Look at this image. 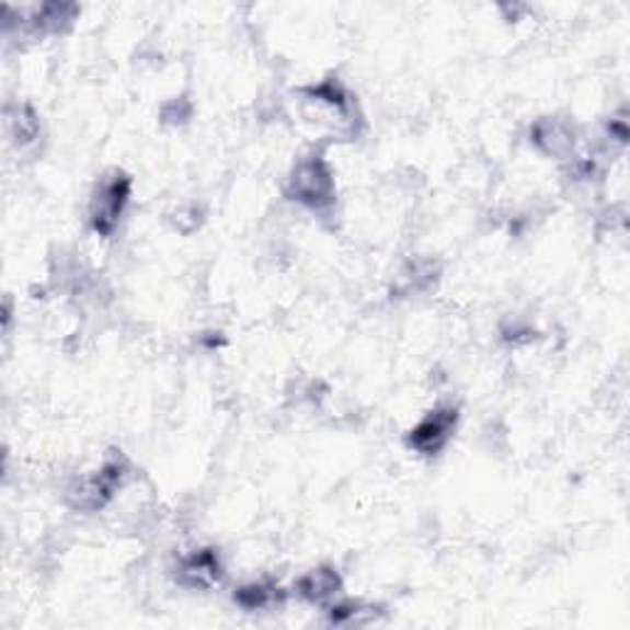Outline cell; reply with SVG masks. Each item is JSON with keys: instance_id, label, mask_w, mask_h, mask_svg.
Listing matches in <instances>:
<instances>
[{"instance_id": "cell-1", "label": "cell", "mask_w": 630, "mask_h": 630, "mask_svg": "<svg viewBox=\"0 0 630 630\" xmlns=\"http://www.w3.org/2000/svg\"><path fill=\"white\" fill-rule=\"evenodd\" d=\"M286 195L298 205L316 209V213L333 207L335 177L328 160L320 153H311L298 160L286 180Z\"/></svg>"}, {"instance_id": "cell-2", "label": "cell", "mask_w": 630, "mask_h": 630, "mask_svg": "<svg viewBox=\"0 0 630 630\" xmlns=\"http://www.w3.org/2000/svg\"><path fill=\"white\" fill-rule=\"evenodd\" d=\"M131 177L124 175L122 170H114L112 175L102 177V183L96 185V193L92 197V205H89V225H92L96 234H114V229L126 213L128 199H131Z\"/></svg>"}, {"instance_id": "cell-3", "label": "cell", "mask_w": 630, "mask_h": 630, "mask_svg": "<svg viewBox=\"0 0 630 630\" xmlns=\"http://www.w3.org/2000/svg\"><path fill=\"white\" fill-rule=\"evenodd\" d=\"M128 476V466L122 456L108 458L104 466L94 471L92 476L79 478L77 483L67 490L69 503L77 509H84V513H94V509H102L108 500L116 495V490L124 485V480Z\"/></svg>"}, {"instance_id": "cell-4", "label": "cell", "mask_w": 630, "mask_h": 630, "mask_svg": "<svg viewBox=\"0 0 630 630\" xmlns=\"http://www.w3.org/2000/svg\"><path fill=\"white\" fill-rule=\"evenodd\" d=\"M458 426V409L456 406H436L419 422L406 436L409 448H414L422 456L442 454L446 444Z\"/></svg>"}, {"instance_id": "cell-5", "label": "cell", "mask_w": 630, "mask_h": 630, "mask_svg": "<svg viewBox=\"0 0 630 630\" xmlns=\"http://www.w3.org/2000/svg\"><path fill=\"white\" fill-rule=\"evenodd\" d=\"M175 579L180 586L197 588V592L213 588L215 584H219V579H222L219 554L215 549H195L193 554L180 559L175 566Z\"/></svg>"}, {"instance_id": "cell-6", "label": "cell", "mask_w": 630, "mask_h": 630, "mask_svg": "<svg viewBox=\"0 0 630 630\" xmlns=\"http://www.w3.org/2000/svg\"><path fill=\"white\" fill-rule=\"evenodd\" d=\"M529 141L537 146V151L552 158H572L574 156V128L564 118H539L529 128Z\"/></svg>"}, {"instance_id": "cell-7", "label": "cell", "mask_w": 630, "mask_h": 630, "mask_svg": "<svg viewBox=\"0 0 630 630\" xmlns=\"http://www.w3.org/2000/svg\"><path fill=\"white\" fill-rule=\"evenodd\" d=\"M343 588V579L335 572L333 566H318L306 572L303 576H298V582L294 584V592L298 598H303L308 604H325L333 602Z\"/></svg>"}, {"instance_id": "cell-8", "label": "cell", "mask_w": 630, "mask_h": 630, "mask_svg": "<svg viewBox=\"0 0 630 630\" xmlns=\"http://www.w3.org/2000/svg\"><path fill=\"white\" fill-rule=\"evenodd\" d=\"M284 592L272 582H252V584H244L237 588L234 594V602L247 608V611H266V608H272L276 604L284 602Z\"/></svg>"}, {"instance_id": "cell-9", "label": "cell", "mask_w": 630, "mask_h": 630, "mask_svg": "<svg viewBox=\"0 0 630 630\" xmlns=\"http://www.w3.org/2000/svg\"><path fill=\"white\" fill-rule=\"evenodd\" d=\"M5 122H8V131L10 136H13V141L18 146H30L39 136V118L33 108L25 104L8 106Z\"/></svg>"}, {"instance_id": "cell-10", "label": "cell", "mask_w": 630, "mask_h": 630, "mask_svg": "<svg viewBox=\"0 0 630 630\" xmlns=\"http://www.w3.org/2000/svg\"><path fill=\"white\" fill-rule=\"evenodd\" d=\"M438 274V266L434 262H414L406 266V272L399 278V294L412 296V294H422L428 286H434Z\"/></svg>"}]
</instances>
